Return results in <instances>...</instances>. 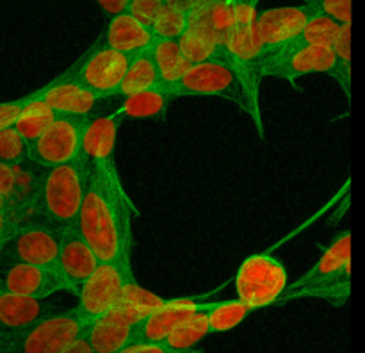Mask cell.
Listing matches in <instances>:
<instances>
[{
	"mask_svg": "<svg viewBox=\"0 0 365 353\" xmlns=\"http://www.w3.org/2000/svg\"><path fill=\"white\" fill-rule=\"evenodd\" d=\"M134 214L139 210L130 196L89 170L75 227L98 260H130Z\"/></svg>",
	"mask_w": 365,
	"mask_h": 353,
	"instance_id": "cell-1",
	"label": "cell"
},
{
	"mask_svg": "<svg viewBox=\"0 0 365 353\" xmlns=\"http://www.w3.org/2000/svg\"><path fill=\"white\" fill-rule=\"evenodd\" d=\"M351 296V232L342 230L323 250L319 259L296 278L282 295L280 303L317 298L346 305Z\"/></svg>",
	"mask_w": 365,
	"mask_h": 353,
	"instance_id": "cell-2",
	"label": "cell"
},
{
	"mask_svg": "<svg viewBox=\"0 0 365 353\" xmlns=\"http://www.w3.org/2000/svg\"><path fill=\"white\" fill-rule=\"evenodd\" d=\"M43 170L45 173L36 185V196L43 218L59 230L75 227L88 184V160L81 152L77 159Z\"/></svg>",
	"mask_w": 365,
	"mask_h": 353,
	"instance_id": "cell-3",
	"label": "cell"
},
{
	"mask_svg": "<svg viewBox=\"0 0 365 353\" xmlns=\"http://www.w3.org/2000/svg\"><path fill=\"white\" fill-rule=\"evenodd\" d=\"M163 302L166 300L150 295L134 278L127 285L123 300L86 328L84 335L91 346V353H123L125 346L134 339L141 317Z\"/></svg>",
	"mask_w": 365,
	"mask_h": 353,
	"instance_id": "cell-4",
	"label": "cell"
},
{
	"mask_svg": "<svg viewBox=\"0 0 365 353\" xmlns=\"http://www.w3.org/2000/svg\"><path fill=\"white\" fill-rule=\"evenodd\" d=\"M264 45L255 31V25L241 24L232 29L223 39V59L230 64L245 93L248 116L257 132L264 138V121L260 111V81H262Z\"/></svg>",
	"mask_w": 365,
	"mask_h": 353,
	"instance_id": "cell-5",
	"label": "cell"
},
{
	"mask_svg": "<svg viewBox=\"0 0 365 353\" xmlns=\"http://www.w3.org/2000/svg\"><path fill=\"white\" fill-rule=\"evenodd\" d=\"M134 280L130 260H100L75 291V310L88 321L98 319L123 300L127 285Z\"/></svg>",
	"mask_w": 365,
	"mask_h": 353,
	"instance_id": "cell-6",
	"label": "cell"
},
{
	"mask_svg": "<svg viewBox=\"0 0 365 353\" xmlns=\"http://www.w3.org/2000/svg\"><path fill=\"white\" fill-rule=\"evenodd\" d=\"M232 282L237 300L257 310L280 303L282 295L289 285L287 270L277 257L271 255V252L246 257Z\"/></svg>",
	"mask_w": 365,
	"mask_h": 353,
	"instance_id": "cell-7",
	"label": "cell"
},
{
	"mask_svg": "<svg viewBox=\"0 0 365 353\" xmlns=\"http://www.w3.org/2000/svg\"><path fill=\"white\" fill-rule=\"evenodd\" d=\"M171 98L178 96H216L235 103L248 114L245 93L234 70L225 59H209L203 63L187 64L180 77L166 88Z\"/></svg>",
	"mask_w": 365,
	"mask_h": 353,
	"instance_id": "cell-8",
	"label": "cell"
},
{
	"mask_svg": "<svg viewBox=\"0 0 365 353\" xmlns=\"http://www.w3.org/2000/svg\"><path fill=\"white\" fill-rule=\"evenodd\" d=\"M88 328V321L75 309L59 314H45L21 332L6 352L66 353L71 342Z\"/></svg>",
	"mask_w": 365,
	"mask_h": 353,
	"instance_id": "cell-9",
	"label": "cell"
},
{
	"mask_svg": "<svg viewBox=\"0 0 365 353\" xmlns=\"http://www.w3.org/2000/svg\"><path fill=\"white\" fill-rule=\"evenodd\" d=\"M307 75L335 77V56L327 45H285L262 56V77L296 84Z\"/></svg>",
	"mask_w": 365,
	"mask_h": 353,
	"instance_id": "cell-10",
	"label": "cell"
},
{
	"mask_svg": "<svg viewBox=\"0 0 365 353\" xmlns=\"http://www.w3.org/2000/svg\"><path fill=\"white\" fill-rule=\"evenodd\" d=\"M91 114H57L39 138L29 145V159L41 168L57 166L81 155L82 138Z\"/></svg>",
	"mask_w": 365,
	"mask_h": 353,
	"instance_id": "cell-11",
	"label": "cell"
},
{
	"mask_svg": "<svg viewBox=\"0 0 365 353\" xmlns=\"http://www.w3.org/2000/svg\"><path fill=\"white\" fill-rule=\"evenodd\" d=\"M130 59V53L110 48L98 38L77 63L71 64L70 71L84 88L102 100L116 95Z\"/></svg>",
	"mask_w": 365,
	"mask_h": 353,
	"instance_id": "cell-12",
	"label": "cell"
},
{
	"mask_svg": "<svg viewBox=\"0 0 365 353\" xmlns=\"http://www.w3.org/2000/svg\"><path fill=\"white\" fill-rule=\"evenodd\" d=\"M118 125L120 120L113 113L89 118L82 138V155L86 157L93 173L113 185L116 191L128 195L116 164Z\"/></svg>",
	"mask_w": 365,
	"mask_h": 353,
	"instance_id": "cell-13",
	"label": "cell"
},
{
	"mask_svg": "<svg viewBox=\"0 0 365 353\" xmlns=\"http://www.w3.org/2000/svg\"><path fill=\"white\" fill-rule=\"evenodd\" d=\"M59 228L48 223H24L21 221L9 235L2 250L9 262H27L52 266L59 252Z\"/></svg>",
	"mask_w": 365,
	"mask_h": 353,
	"instance_id": "cell-14",
	"label": "cell"
},
{
	"mask_svg": "<svg viewBox=\"0 0 365 353\" xmlns=\"http://www.w3.org/2000/svg\"><path fill=\"white\" fill-rule=\"evenodd\" d=\"M0 285L16 295L41 300H46L56 292H70V287L61 277L56 264L41 266V264L9 262L0 270Z\"/></svg>",
	"mask_w": 365,
	"mask_h": 353,
	"instance_id": "cell-15",
	"label": "cell"
},
{
	"mask_svg": "<svg viewBox=\"0 0 365 353\" xmlns=\"http://www.w3.org/2000/svg\"><path fill=\"white\" fill-rule=\"evenodd\" d=\"M202 296H189V298H171L153 307L146 316L141 317L134 332V337L164 341L168 334L196 314L207 312L212 309L216 302H200Z\"/></svg>",
	"mask_w": 365,
	"mask_h": 353,
	"instance_id": "cell-16",
	"label": "cell"
},
{
	"mask_svg": "<svg viewBox=\"0 0 365 353\" xmlns=\"http://www.w3.org/2000/svg\"><path fill=\"white\" fill-rule=\"evenodd\" d=\"M59 232L61 237L56 267L70 287V292L75 295L78 285L89 277V273L95 270L100 260L91 250V246L78 234L77 227L61 228Z\"/></svg>",
	"mask_w": 365,
	"mask_h": 353,
	"instance_id": "cell-17",
	"label": "cell"
},
{
	"mask_svg": "<svg viewBox=\"0 0 365 353\" xmlns=\"http://www.w3.org/2000/svg\"><path fill=\"white\" fill-rule=\"evenodd\" d=\"M314 13L316 11L307 4L303 7H273L262 11L253 25L264 45V53L291 41Z\"/></svg>",
	"mask_w": 365,
	"mask_h": 353,
	"instance_id": "cell-18",
	"label": "cell"
},
{
	"mask_svg": "<svg viewBox=\"0 0 365 353\" xmlns=\"http://www.w3.org/2000/svg\"><path fill=\"white\" fill-rule=\"evenodd\" d=\"M43 302L45 300L16 295L0 285V349L6 352L21 332L45 316Z\"/></svg>",
	"mask_w": 365,
	"mask_h": 353,
	"instance_id": "cell-19",
	"label": "cell"
},
{
	"mask_svg": "<svg viewBox=\"0 0 365 353\" xmlns=\"http://www.w3.org/2000/svg\"><path fill=\"white\" fill-rule=\"evenodd\" d=\"M41 100L48 103L57 114H91L95 109L98 96L89 91L71 75L70 68L52 78V82L41 86Z\"/></svg>",
	"mask_w": 365,
	"mask_h": 353,
	"instance_id": "cell-20",
	"label": "cell"
},
{
	"mask_svg": "<svg viewBox=\"0 0 365 353\" xmlns=\"http://www.w3.org/2000/svg\"><path fill=\"white\" fill-rule=\"evenodd\" d=\"M100 39L110 48L134 56V53L150 50L155 36L148 25L141 24L127 11H121V13L110 14L106 32L100 36Z\"/></svg>",
	"mask_w": 365,
	"mask_h": 353,
	"instance_id": "cell-21",
	"label": "cell"
},
{
	"mask_svg": "<svg viewBox=\"0 0 365 353\" xmlns=\"http://www.w3.org/2000/svg\"><path fill=\"white\" fill-rule=\"evenodd\" d=\"M159 86H163L160 84L159 71H157V66L153 63V57L150 53V50H145V52H139L132 56L127 71H125L123 81L118 86L116 95L128 96L139 91H146V89L159 88Z\"/></svg>",
	"mask_w": 365,
	"mask_h": 353,
	"instance_id": "cell-22",
	"label": "cell"
},
{
	"mask_svg": "<svg viewBox=\"0 0 365 353\" xmlns=\"http://www.w3.org/2000/svg\"><path fill=\"white\" fill-rule=\"evenodd\" d=\"M171 96L168 95L163 86L159 88L146 89V91L134 93V95L123 96L121 106L114 111L118 120L121 118H153L160 116L166 111Z\"/></svg>",
	"mask_w": 365,
	"mask_h": 353,
	"instance_id": "cell-23",
	"label": "cell"
},
{
	"mask_svg": "<svg viewBox=\"0 0 365 353\" xmlns=\"http://www.w3.org/2000/svg\"><path fill=\"white\" fill-rule=\"evenodd\" d=\"M150 53H152L153 63L159 71L160 84L164 89L170 88L187 66V61L182 56L178 39L155 38L150 46Z\"/></svg>",
	"mask_w": 365,
	"mask_h": 353,
	"instance_id": "cell-24",
	"label": "cell"
},
{
	"mask_svg": "<svg viewBox=\"0 0 365 353\" xmlns=\"http://www.w3.org/2000/svg\"><path fill=\"white\" fill-rule=\"evenodd\" d=\"M56 116V111H53L48 103L43 102L41 95H39L38 98H34L32 102H29L27 106H25V109L21 111L20 116L14 120L13 127L16 128L18 134L25 139V143L31 145L36 138H39V135L45 132V128L52 123Z\"/></svg>",
	"mask_w": 365,
	"mask_h": 353,
	"instance_id": "cell-25",
	"label": "cell"
},
{
	"mask_svg": "<svg viewBox=\"0 0 365 353\" xmlns=\"http://www.w3.org/2000/svg\"><path fill=\"white\" fill-rule=\"evenodd\" d=\"M209 312V310H207ZM207 312L196 314L189 317L184 323L175 327L170 334L164 337V344L168 346L170 353H182L189 352L195 348L198 342L207 339L210 335L209 321H207Z\"/></svg>",
	"mask_w": 365,
	"mask_h": 353,
	"instance_id": "cell-26",
	"label": "cell"
},
{
	"mask_svg": "<svg viewBox=\"0 0 365 353\" xmlns=\"http://www.w3.org/2000/svg\"><path fill=\"white\" fill-rule=\"evenodd\" d=\"M253 312H257V309H253L248 303L241 302V300H220L207 312L210 335L234 330L246 317L252 316Z\"/></svg>",
	"mask_w": 365,
	"mask_h": 353,
	"instance_id": "cell-27",
	"label": "cell"
},
{
	"mask_svg": "<svg viewBox=\"0 0 365 353\" xmlns=\"http://www.w3.org/2000/svg\"><path fill=\"white\" fill-rule=\"evenodd\" d=\"M330 46L335 56L334 78L346 100L351 102V24H341Z\"/></svg>",
	"mask_w": 365,
	"mask_h": 353,
	"instance_id": "cell-28",
	"label": "cell"
},
{
	"mask_svg": "<svg viewBox=\"0 0 365 353\" xmlns=\"http://www.w3.org/2000/svg\"><path fill=\"white\" fill-rule=\"evenodd\" d=\"M339 24L337 20L330 18L328 14L323 13H314L312 16L307 20V24L303 25L302 31L287 41L285 45H327L330 46L331 41H334L335 34H337ZM282 45V46H285Z\"/></svg>",
	"mask_w": 365,
	"mask_h": 353,
	"instance_id": "cell-29",
	"label": "cell"
},
{
	"mask_svg": "<svg viewBox=\"0 0 365 353\" xmlns=\"http://www.w3.org/2000/svg\"><path fill=\"white\" fill-rule=\"evenodd\" d=\"M189 27H191V14H189V11L168 0L166 6L157 14L150 29H152L155 38L180 39L189 31Z\"/></svg>",
	"mask_w": 365,
	"mask_h": 353,
	"instance_id": "cell-30",
	"label": "cell"
},
{
	"mask_svg": "<svg viewBox=\"0 0 365 353\" xmlns=\"http://www.w3.org/2000/svg\"><path fill=\"white\" fill-rule=\"evenodd\" d=\"M182 56L187 64L203 63L209 59H223V41H212L205 36L198 34L189 27V31L178 39Z\"/></svg>",
	"mask_w": 365,
	"mask_h": 353,
	"instance_id": "cell-31",
	"label": "cell"
},
{
	"mask_svg": "<svg viewBox=\"0 0 365 353\" xmlns=\"http://www.w3.org/2000/svg\"><path fill=\"white\" fill-rule=\"evenodd\" d=\"M29 160V145L13 125L0 131V163L21 166Z\"/></svg>",
	"mask_w": 365,
	"mask_h": 353,
	"instance_id": "cell-32",
	"label": "cell"
},
{
	"mask_svg": "<svg viewBox=\"0 0 365 353\" xmlns=\"http://www.w3.org/2000/svg\"><path fill=\"white\" fill-rule=\"evenodd\" d=\"M0 195L24 205V177L18 173V166L0 163Z\"/></svg>",
	"mask_w": 365,
	"mask_h": 353,
	"instance_id": "cell-33",
	"label": "cell"
},
{
	"mask_svg": "<svg viewBox=\"0 0 365 353\" xmlns=\"http://www.w3.org/2000/svg\"><path fill=\"white\" fill-rule=\"evenodd\" d=\"M166 2L168 0H128L127 9L125 11L130 13L134 18H138L141 24L152 27L153 20H155L157 14L163 11Z\"/></svg>",
	"mask_w": 365,
	"mask_h": 353,
	"instance_id": "cell-34",
	"label": "cell"
},
{
	"mask_svg": "<svg viewBox=\"0 0 365 353\" xmlns=\"http://www.w3.org/2000/svg\"><path fill=\"white\" fill-rule=\"evenodd\" d=\"M41 95V88H38L36 91L27 93V95L20 96V98H14V100H7V102H0V131L9 125L14 123L18 116H20L21 111L25 109L29 102H32L34 98Z\"/></svg>",
	"mask_w": 365,
	"mask_h": 353,
	"instance_id": "cell-35",
	"label": "cell"
},
{
	"mask_svg": "<svg viewBox=\"0 0 365 353\" xmlns=\"http://www.w3.org/2000/svg\"><path fill=\"white\" fill-rule=\"evenodd\" d=\"M312 9L328 14L339 24H351V0H316Z\"/></svg>",
	"mask_w": 365,
	"mask_h": 353,
	"instance_id": "cell-36",
	"label": "cell"
},
{
	"mask_svg": "<svg viewBox=\"0 0 365 353\" xmlns=\"http://www.w3.org/2000/svg\"><path fill=\"white\" fill-rule=\"evenodd\" d=\"M21 223V213L13 207H0V248Z\"/></svg>",
	"mask_w": 365,
	"mask_h": 353,
	"instance_id": "cell-37",
	"label": "cell"
},
{
	"mask_svg": "<svg viewBox=\"0 0 365 353\" xmlns=\"http://www.w3.org/2000/svg\"><path fill=\"white\" fill-rule=\"evenodd\" d=\"M96 2L107 14H116L127 9L128 0H96Z\"/></svg>",
	"mask_w": 365,
	"mask_h": 353,
	"instance_id": "cell-38",
	"label": "cell"
}]
</instances>
